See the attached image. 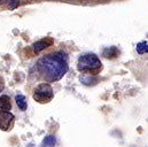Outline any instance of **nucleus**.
<instances>
[{
	"label": "nucleus",
	"instance_id": "1",
	"mask_svg": "<svg viewBox=\"0 0 148 147\" xmlns=\"http://www.w3.org/2000/svg\"><path fill=\"white\" fill-rule=\"evenodd\" d=\"M37 68L46 82H56L68 71L67 55L62 52L47 54L38 60Z\"/></svg>",
	"mask_w": 148,
	"mask_h": 147
},
{
	"label": "nucleus",
	"instance_id": "2",
	"mask_svg": "<svg viewBox=\"0 0 148 147\" xmlns=\"http://www.w3.org/2000/svg\"><path fill=\"white\" fill-rule=\"evenodd\" d=\"M79 71H93L101 68V61L95 54H84L79 56L77 62Z\"/></svg>",
	"mask_w": 148,
	"mask_h": 147
},
{
	"label": "nucleus",
	"instance_id": "3",
	"mask_svg": "<svg viewBox=\"0 0 148 147\" xmlns=\"http://www.w3.org/2000/svg\"><path fill=\"white\" fill-rule=\"evenodd\" d=\"M53 97H54L53 89L47 83L39 84L34 92V99L39 104H47L53 99Z\"/></svg>",
	"mask_w": 148,
	"mask_h": 147
},
{
	"label": "nucleus",
	"instance_id": "4",
	"mask_svg": "<svg viewBox=\"0 0 148 147\" xmlns=\"http://www.w3.org/2000/svg\"><path fill=\"white\" fill-rule=\"evenodd\" d=\"M14 115L10 114L9 111H0V129L3 131L10 130L14 123Z\"/></svg>",
	"mask_w": 148,
	"mask_h": 147
},
{
	"label": "nucleus",
	"instance_id": "5",
	"mask_svg": "<svg viewBox=\"0 0 148 147\" xmlns=\"http://www.w3.org/2000/svg\"><path fill=\"white\" fill-rule=\"evenodd\" d=\"M52 44H53V40L48 37L44 38V39H40V40H38L34 44V51H35V53H39V52L44 51L45 48L49 47Z\"/></svg>",
	"mask_w": 148,
	"mask_h": 147
},
{
	"label": "nucleus",
	"instance_id": "6",
	"mask_svg": "<svg viewBox=\"0 0 148 147\" xmlns=\"http://www.w3.org/2000/svg\"><path fill=\"white\" fill-rule=\"evenodd\" d=\"M119 54V51L116 46H110V47H107L103 49L102 52V55L106 58V59H115L117 58Z\"/></svg>",
	"mask_w": 148,
	"mask_h": 147
},
{
	"label": "nucleus",
	"instance_id": "7",
	"mask_svg": "<svg viewBox=\"0 0 148 147\" xmlns=\"http://www.w3.org/2000/svg\"><path fill=\"white\" fill-rule=\"evenodd\" d=\"M12 109L10 99L8 95H1L0 97V111H9Z\"/></svg>",
	"mask_w": 148,
	"mask_h": 147
},
{
	"label": "nucleus",
	"instance_id": "8",
	"mask_svg": "<svg viewBox=\"0 0 148 147\" xmlns=\"http://www.w3.org/2000/svg\"><path fill=\"white\" fill-rule=\"evenodd\" d=\"M15 100H16V104H17V106H18V108L21 110H27V107H28V104H27V99H25V97L24 95H22V94H17L16 97H15Z\"/></svg>",
	"mask_w": 148,
	"mask_h": 147
},
{
	"label": "nucleus",
	"instance_id": "9",
	"mask_svg": "<svg viewBox=\"0 0 148 147\" xmlns=\"http://www.w3.org/2000/svg\"><path fill=\"white\" fill-rule=\"evenodd\" d=\"M56 143V139L54 136H47L42 140V147H54Z\"/></svg>",
	"mask_w": 148,
	"mask_h": 147
},
{
	"label": "nucleus",
	"instance_id": "10",
	"mask_svg": "<svg viewBox=\"0 0 148 147\" xmlns=\"http://www.w3.org/2000/svg\"><path fill=\"white\" fill-rule=\"evenodd\" d=\"M136 49L139 54H145L148 52V44L147 41H141L136 46Z\"/></svg>",
	"mask_w": 148,
	"mask_h": 147
},
{
	"label": "nucleus",
	"instance_id": "11",
	"mask_svg": "<svg viewBox=\"0 0 148 147\" xmlns=\"http://www.w3.org/2000/svg\"><path fill=\"white\" fill-rule=\"evenodd\" d=\"M3 87H5V82H3V79H2L1 77H0V93L2 92Z\"/></svg>",
	"mask_w": 148,
	"mask_h": 147
}]
</instances>
